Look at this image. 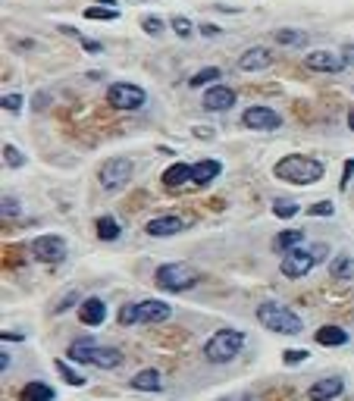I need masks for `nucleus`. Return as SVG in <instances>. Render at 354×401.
Instances as JSON below:
<instances>
[{
	"label": "nucleus",
	"instance_id": "37",
	"mask_svg": "<svg viewBox=\"0 0 354 401\" xmlns=\"http://www.w3.org/2000/svg\"><path fill=\"white\" fill-rule=\"evenodd\" d=\"M10 217H19V204L13 198H4V219H10Z\"/></svg>",
	"mask_w": 354,
	"mask_h": 401
},
{
	"label": "nucleus",
	"instance_id": "25",
	"mask_svg": "<svg viewBox=\"0 0 354 401\" xmlns=\"http://www.w3.org/2000/svg\"><path fill=\"white\" fill-rule=\"evenodd\" d=\"M94 229H98V239L100 241H116L123 235L120 223H116L113 217H98V223H94Z\"/></svg>",
	"mask_w": 354,
	"mask_h": 401
},
{
	"label": "nucleus",
	"instance_id": "11",
	"mask_svg": "<svg viewBox=\"0 0 354 401\" xmlns=\"http://www.w3.org/2000/svg\"><path fill=\"white\" fill-rule=\"evenodd\" d=\"M313 266H317V261H313L311 251L295 248V251H288V254L282 257L279 270H282V276H288V279H301V276H308Z\"/></svg>",
	"mask_w": 354,
	"mask_h": 401
},
{
	"label": "nucleus",
	"instance_id": "9",
	"mask_svg": "<svg viewBox=\"0 0 354 401\" xmlns=\"http://www.w3.org/2000/svg\"><path fill=\"white\" fill-rule=\"evenodd\" d=\"M241 125H245V129H254V132H273L282 125V116L264 104H254L241 113Z\"/></svg>",
	"mask_w": 354,
	"mask_h": 401
},
{
	"label": "nucleus",
	"instance_id": "24",
	"mask_svg": "<svg viewBox=\"0 0 354 401\" xmlns=\"http://www.w3.org/2000/svg\"><path fill=\"white\" fill-rule=\"evenodd\" d=\"M19 401H53V389L47 382H28L19 392Z\"/></svg>",
	"mask_w": 354,
	"mask_h": 401
},
{
	"label": "nucleus",
	"instance_id": "7",
	"mask_svg": "<svg viewBox=\"0 0 354 401\" xmlns=\"http://www.w3.org/2000/svg\"><path fill=\"white\" fill-rule=\"evenodd\" d=\"M132 172H135V167H132L129 157H113V160H107L98 172L100 188H104V192H120L123 185H129Z\"/></svg>",
	"mask_w": 354,
	"mask_h": 401
},
{
	"label": "nucleus",
	"instance_id": "40",
	"mask_svg": "<svg viewBox=\"0 0 354 401\" xmlns=\"http://www.w3.org/2000/svg\"><path fill=\"white\" fill-rule=\"evenodd\" d=\"M351 176H354V160H348V163H345V172H342V188H348V182H351Z\"/></svg>",
	"mask_w": 354,
	"mask_h": 401
},
{
	"label": "nucleus",
	"instance_id": "45",
	"mask_svg": "<svg viewBox=\"0 0 354 401\" xmlns=\"http://www.w3.org/2000/svg\"><path fill=\"white\" fill-rule=\"evenodd\" d=\"M348 129L354 132V110H351V113H348Z\"/></svg>",
	"mask_w": 354,
	"mask_h": 401
},
{
	"label": "nucleus",
	"instance_id": "4",
	"mask_svg": "<svg viewBox=\"0 0 354 401\" xmlns=\"http://www.w3.org/2000/svg\"><path fill=\"white\" fill-rule=\"evenodd\" d=\"M241 345H245V333L241 329H219L207 339L204 345V358L210 360V364H229V360L241 351Z\"/></svg>",
	"mask_w": 354,
	"mask_h": 401
},
{
	"label": "nucleus",
	"instance_id": "17",
	"mask_svg": "<svg viewBox=\"0 0 354 401\" xmlns=\"http://www.w3.org/2000/svg\"><path fill=\"white\" fill-rule=\"evenodd\" d=\"M345 389V382L339 380V376H326V380L313 382L311 386V401H329V398H339Z\"/></svg>",
	"mask_w": 354,
	"mask_h": 401
},
{
	"label": "nucleus",
	"instance_id": "5",
	"mask_svg": "<svg viewBox=\"0 0 354 401\" xmlns=\"http://www.w3.org/2000/svg\"><path fill=\"white\" fill-rule=\"evenodd\" d=\"M172 317V308L167 301H138V304H123L120 308V323L123 326H135V323H163Z\"/></svg>",
	"mask_w": 354,
	"mask_h": 401
},
{
	"label": "nucleus",
	"instance_id": "44",
	"mask_svg": "<svg viewBox=\"0 0 354 401\" xmlns=\"http://www.w3.org/2000/svg\"><path fill=\"white\" fill-rule=\"evenodd\" d=\"M0 370H10V355H0Z\"/></svg>",
	"mask_w": 354,
	"mask_h": 401
},
{
	"label": "nucleus",
	"instance_id": "13",
	"mask_svg": "<svg viewBox=\"0 0 354 401\" xmlns=\"http://www.w3.org/2000/svg\"><path fill=\"white\" fill-rule=\"evenodd\" d=\"M273 63V53L266 47H248L239 57V73H261Z\"/></svg>",
	"mask_w": 354,
	"mask_h": 401
},
{
	"label": "nucleus",
	"instance_id": "42",
	"mask_svg": "<svg viewBox=\"0 0 354 401\" xmlns=\"http://www.w3.org/2000/svg\"><path fill=\"white\" fill-rule=\"evenodd\" d=\"M201 35H204V38H217V35H219V26H214V22H204V26H201Z\"/></svg>",
	"mask_w": 354,
	"mask_h": 401
},
{
	"label": "nucleus",
	"instance_id": "15",
	"mask_svg": "<svg viewBox=\"0 0 354 401\" xmlns=\"http://www.w3.org/2000/svg\"><path fill=\"white\" fill-rule=\"evenodd\" d=\"M78 317H82L85 326H100L107 320V304L100 298H85L82 308H78Z\"/></svg>",
	"mask_w": 354,
	"mask_h": 401
},
{
	"label": "nucleus",
	"instance_id": "2",
	"mask_svg": "<svg viewBox=\"0 0 354 401\" xmlns=\"http://www.w3.org/2000/svg\"><path fill=\"white\" fill-rule=\"evenodd\" d=\"M69 360H76V364H94L100 367V370H113V367L123 364V355L116 348H107V345H100L98 339H76L69 345Z\"/></svg>",
	"mask_w": 354,
	"mask_h": 401
},
{
	"label": "nucleus",
	"instance_id": "31",
	"mask_svg": "<svg viewBox=\"0 0 354 401\" xmlns=\"http://www.w3.org/2000/svg\"><path fill=\"white\" fill-rule=\"evenodd\" d=\"M170 28L176 31L179 38H188V35H192V31H194V26L185 19V16H172V19H170Z\"/></svg>",
	"mask_w": 354,
	"mask_h": 401
},
{
	"label": "nucleus",
	"instance_id": "22",
	"mask_svg": "<svg viewBox=\"0 0 354 401\" xmlns=\"http://www.w3.org/2000/svg\"><path fill=\"white\" fill-rule=\"evenodd\" d=\"M188 179H192V167L188 163H172L170 170H163V185L167 188H179Z\"/></svg>",
	"mask_w": 354,
	"mask_h": 401
},
{
	"label": "nucleus",
	"instance_id": "8",
	"mask_svg": "<svg viewBox=\"0 0 354 401\" xmlns=\"http://www.w3.org/2000/svg\"><path fill=\"white\" fill-rule=\"evenodd\" d=\"M107 100L116 110H138V107H145L147 94H145V88H138L132 82H113L107 91Z\"/></svg>",
	"mask_w": 354,
	"mask_h": 401
},
{
	"label": "nucleus",
	"instance_id": "3",
	"mask_svg": "<svg viewBox=\"0 0 354 401\" xmlns=\"http://www.w3.org/2000/svg\"><path fill=\"white\" fill-rule=\"evenodd\" d=\"M257 320H261L266 329L282 333V335H301L304 333L301 317H298L295 311H288V308H282V304H276V301H264L261 308H257Z\"/></svg>",
	"mask_w": 354,
	"mask_h": 401
},
{
	"label": "nucleus",
	"instance_id": "39",
	"mask_svg": "<svg viewBox=\"0 0 354 401\" xmlns=\"http://www.w3.org/2000/svg\"><path fill=\"white\" fill-rule=\"evenodd\" d=\"M82 47H85L88 53H100V51H104V44H100V41H91V38H82Z\"/></svg>",
	"mask_w": 354,
	"mask_h": 401
},
{
	"label": "nucleus",
	"instance_id": "34",
	"mask_svg": "<svg viewBox=\"0 0 354 401\" xmlns=\"http://www.w3.org/2000/svg\"><path fill=\"white\" fill-rule=\"evenodd\" d=\"M335 214V207L329 201H317V204H311V217H333Z\"/></svg>",
	"mask_w": 354,
	"mask_h": 401
},
{
	"label": "nucleus",
	"instance_id": "28",
	"mask_svg": "<svg viewBox=\"0 0 354 401\" xmlns=\"http://www.w3.org/2000/svg\"><path fill=\"white\" fill-rule=\"evenodd\" d=\"M53 367H57V373H60L63 380L69 382V386H76V389H78V386H85V376H78V373H76L73 367H69L63 358H60V360H53Z\"/></svg>",
	"mask_w": 354,
	"mask_h": 401
},
{
	"label": "nucleus",
	"instance_id": "14",
	"mask_svg": "<svg viewBox=\"0 0 354 401\" xmlns=\"http://www.w3.org/2000/svg\"><path fill=\"white\" fill-rule=\"evenodd\" d=\"M182 229H185V219H179V217H154L145 226V232L151 239H170V235H179Z\"/></svg>",
	"mask_w": 354,
	"mask_h": 401
},
{
	"label": "nucleus",
	"instance_id": "10",
	"mask_svg": "<svg viewBox=\"0 0 354 401\" xmlns=\"http://www.w3.org/2000/svg\"><path fill=\"white\" fill-rule=\"evenodd\" d=\"M31 254L41 264H60L63 257H66V241H63L60 235H38V239L31 241Z\"/></svg>",
	"mask_w": 354,
	"mask_h": 401
},
{
	"label": "nucleus",
	"instance_id": "38",
	"mask_svg": "<svg viewBox=\"0 0 354 401\" xmlns=\"http://www.w3.org/2000/svg\"><path fill=\"white\" fill-rule=\"evenodd\" d=\"M78 301V292H69L66 298H63V301L57 304V313H63V311H69V308H73V304Z\"/></svg>",
	"mask_w": 354,
	"mask_h": 401
},
{
	"label": "nucleus",
	"instance_id": "46",
	"mask_svg": "<svg viewBox=\"0 0 354 401\" xmlns=\"http://www.w3.org/2000/svg\"><path fill=\"white\" fill-rule=\"evenodd\" d=\"M94 4H100V6H113V0H94Z\"/></svg>",
	"mask_w": 354,
	"mask_h": 401
},
{
	"label": "nucleus",
	"instance_id": "30",
	"mask_svg": "<svg viewBox=\"0 0 354 401\" xmlns=\"http://www.w3.org/2000/svg\"><path fill=\"white\" fill-rule=\"evenodd\" d=\"M4 163L10 170H22L26 167V157H22L19 147H13V145H4Z\"/></svg>",
	"mask_w": 354,
	"mask_h": 401
},
{
	"label": "nucleus",
	"instance_id": "21",
	"mask_svg": "<svg viewBox=\"0 0 354 401\" xmlns=\"http://www.w3.org/2000/svg\"><path fill=\"white\" fill-rule=\"evenodd\" d=\"M273 41L282 47H308V31H298V28H276L273 31Z\"/></svg>",
	"mask_w": 354,
	"mask_h": 401
},
{
	"label": "nucleus",
	"instance_id": "12",
	"mask_svg": "<svg viewBox=\"0 0 354 401\" xmlns=\"http://www.w3.org/2000/svg\"><path fill=\"white\" fill-rule=\"evenodd\" d=\"M308 69H313V73H342L348 63H345L342 53H335V51H313L308 53Z\"/></svg>",
	"mask_w": 354,
	"mask_h": 401
},
{
	"label": "nucleus",
	"instance_id": "23",
	"mask_svg": "<svg viewBox=\"0 0 354 401\" xmlns=\"http://www.w3.org/2000/svg\"><path fill=\"white\" fill-rule=\"evenodd\" d=\"M317 345H326V348H335V345H345L348 342V333L345 329H339V326H323V329H317Z\"/></svg>",
	"mask_w": 354,
	"mask_h": 401
},
{
	"label": "nucleus",
	"instance_id": "18",
	"mask_svg": "<svg viewBox=\"0 0 354 401\" xmlns=\"http://www.w3.org/2000/svg\"><path fill=\"white\" fill-rule=\"evenodd\" d=\"M219 172H223L219 160H198V163L192 167V182H194V185H207V182H214Z\"/></svg>",
	"mask_w": 354,
	"mask_h": 401
},
{
	"label": "nucleus",
	"instance_id": "16",
	"mask_svg": "<svg viewBox=\"0 0 354 401\" xmlns=\"http://www.w3.org/2000/svg\"><path fill=\"white\" fill-rule=\"evenodd\" d=\"M235 104V91L226 88V85H214L207 94H204V110H229Z\"/></svg>",
	"mask_w": 354,
	"mask_h": 401
},
{
	"label": "nucleus",
	"instance_id": "33",
	"mask_svg": "<svg viewBox=\"0 0 354 401\" xmlns=\"http://www.w3.org/2000/svg\"><path fill=\"white\" fill-rule=\"evenodd\" d=\"M273 214H276L279 219H288V217L298 214V204H292V201H276V204H273Z\"/></svg>",
	"mask_w": 354,
	"mask_h": 401
},
{
	"label": "nucleus",
	"instance_id": "41",
	"mask_svg": "<svg viewBox=\"0 0 354 401\" xmlns=\"http://www.w3.org/2000/svg\"><path fill=\"white\" fill-rule=\"evenodd\" d=\"M311 254H313V261H317V264H320V261H326V254H329V248H326V245H313V248H311Z\"/></svg>",
	"mask_w": 354,
	"mask_h": 401
},
{
	"label": "nucleus",
	"instance_id": "27",
	"mask_svg": "<svg viewBox=\"0 0 354 401\" xmlns=\"http://www.w3.org/2000/svg\"><path fill=\"white\" fill-rule=\"evenodd\" d=\"M85 19L116 22V19H120V10H113V6H88V10H85Z\"/></svg>",
	"mask_w": 354,
	"mask_h": 401
},
{
	"label": "nucleus",
	"instance_id": "1",
	"mask_svg": "<svg viewBox=\"0 0 354 401\" xmlns=\"http://www.w3.org/2000/svg\"><path fill=\"white\" fill-rule=\"evenodd\" d=\"M276 179L282 182H292V185H313L323 179V163L313 160V157H304V154H288L273 167Z\"/></svg>",
	"mask_w": 354,
	"mask_h": 401
},
{
	"label": "nucleus",
	"instance_id": "19",
	"mask_svg": "<svg viewBox=\"0 0 354 401\" xmlns=\"http://www.w3.org/2000/svg\"><path fill=\"white\" fill-rule=\"evenodd\" d=\"M132 389L138 392H160L163 389V373L160 370H138L132 376Z\"/></svg>",
	"mask_w": 354,
	"mask_h": 401
},
{
	"label": "nucleus",
	"instance_id": "6",
	"mask_svg": "<svg viewBox=\"0 0 354 401\" xmlns=\"http://www.w3.org/2000/svg\"><path fill=\"white\" fill-rule=\"evenodd\" d=\"M154 282H157V288H160V292H172V295H176V292L192 288L194 282H198V273H194L188 264H163V266H157Z\"/></svg>",
	"mask_w": 354,
	"mask_h": 401
},
{
	"label": "nucleus",
	"instance_id": "29",
	"mask_svg": "<svg viewBox=\"0 0 354 401\" xmlns=\"http://www.w3.org/2000/svg\"><path fill=\"white\" fill-rule=\"evenodd\" d=\"M217 78H219V69L207 66V69H201V73H194L192 78H188V85H192V88H201V85H210V82H217Z\"/></svg>",
	"mask_w": 354,
	"mask_h": 401
},
{
	"label": "nucleus",
	"instance_id": "32",
	"mask_svg": "<svg viewBox=\"0 0 354 401\" xmlns=\"http://www.w3.org/2000/svg\"><path fill=\"white\" fill-rule=\"evenodd\" d=\"M141 28H145L147 31V35H163V28H167V26H163V19H157V16H145V19H141Z\"/></svg>",
	"mask_w": 354,
	"mask_h": 401
},
{
	"label": "nucleus",
	"instance_id": "20",
	"mask_svg": "<svg viewBox=\"0 0 354 401\" xmlns=\"http://www.w3.org/2000/svg\"><path fill=\"white\" fill-rule=\"evenodd\" d=\"M304 241V232L301 229H286L279 232L276 239H273V251H279V254H288V251H295L298 245Z\"/></svg>",
	"mask_w": 354,
	"mask_h": 401
},
{
	"label": "nucleus",
	"instance_id": "36",
	"mask_svg": "<svg viewBox=\"0 0 354 401\" xmlns=\"http://www.w3.org/2000/svg\"><path fill=\"white\" fill-rule=\"evenodd\" d=\"M282 360H286V364H301V360H308V351H304V348L286 351V355H282Z\"/></svg>",
	"mask_w": 354,
	"mask_h": 401
},
{
	"label": "nucleus",
	"instance_id": "35",
	"mask_svg": "<svg viewBox=\"0 0 354 401\" xmlns=\"http://www.w3.org/2000/svg\"><path fill=\"white\" fill-rule=\"evenodd\" d=\"M4 110L19 113V110H22V94H4Z\"/></svg>",
	"mask_w": 354,
	"mask_h": 401
},
{
	"label": "nucleus",
	"instance_id": "26",
	"mask_svg": "<svg viewBox=\"0 0 354 401\" xmlns=\"http://www.w3.org/2000/svg\"><path fill=\"white\" fill-rule=\"evenodd\" d=\"M329 273H333V279L348 282V279H354V261L348 254H339L333 264H329Z\"/></svg>",
	"mask_w": 354,
	"mask_h": 401
},
{
	"label": "nucleus",
	"instance_id": "43",
	"mask_svg": "<svg viewBox=\"0 0 354 401\" xmlns=\"http://www.w3.org/2000/svg\"><path fill=\"white\" fill-rule=\"evenodd\" d=\"M342 57H345V63H348V66H354V44H345V47H342Z\"/></svg>",
	"mask_w": 354,
	"mask_h": 401
}]
</instances>
